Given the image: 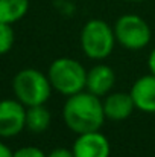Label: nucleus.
Segmentation results:
<instances>
[{"instance_id": "6e6552de", "label": "nucleus", "mask_w": 155, "mask_h": 157, "mask_svg": "<svg viewBox=\"0 0 155 157\" xmlns=\"http://www.w3.org/2000/svg\"><path fill=\"white\" fill-rule=\"evenodd\" d=\"M137 110L145 113H155V75L149 73L140 76L129 92Z\"/></svg>"}, {"instance_id": "423d86ee", "label": "nucleus", "mask_w": 155, "mask_h": 157, "mask_svg": "<svg viewBox=\"0 0 155 157\" xmlns=\"http://www.w3.org/2000/svg\"><path fill=\"white\" fill-rule=\"evenodd\" d=\"M26 128V107L18 99L0 101V137H14Z\"/></svg>"}, {"instance_id": "dca6fc26", "label": "nucleus", "mask_w": 155, "mask_h": 157, "mask_svg": "<svg viewBox=\"0 0 155 157\" xmlns=\"http://www.w3.org/2000/svg\"><path fill=\"white\" fill-rule=\"evenodd\" d=\"M148 67H149V72L155 75V48L152 49V52L149 53V58H148Z\"/></svg>"}, {"instance_id": "7ed1b4c3", "label": "nucleus", "mask_w": 155, "mask_h": 157, "mask_svg": "<svg viewBox=\"0 0 155 157\" xmlns=\"http://www.w3.org/2000/svg\"><path fill=\"white\" fill-rule=\"evenodd\" d=\"M47 78L53 90L59 92L64 96H72L85 90L87 70L79 61L62 56L50 64Z\"/></svg>"}, {"instance_id": "f257e3e1", "label": "nucleus", "mask_w": 155, "mask_h": 157, "mask_svg": "<svg viewBox=\"0 0 155 157\" xmlns=\"http://www.w3.org/2000/svg\"><path fill=\"white\" fill-rule=\"evenodd\" d=\"M62 117L68 130L76 134L101 130L106 119L101 98L87 90L67 96L62 108Z\"/></svg>"}, {"instance_id": "a211bd4d", "label": "nucleus", "mask_w": 155, "mask_h": 157, "mask_svg": "<svg viewBox=\"0 0 155 157\" xmlns=\"http://www.w3.org/2000/svg\"><path fill=\"white\" fill-rule=\"evenodd\" d=\"M122 2H134V3H137V2H146V0H122Z\"/></svg>"}, {"instance_id": "9b49d317", "label": "nucleus", "mask_w": 155, "mask_h": 157, "mask_svg": "<svg viewBox=\"0 0 155 157\" xmlns=\"http://www.w3.org/2000/svg\"><path fill=\"white\" fill-rule=\"evenodd\" d=\"M29 11V0H0V23L14 25Z\"/></svg>"}, {"instance_id": "20e7f679", "label": "nucleus", "mask_w": 155, "mask_h": 157, "mask_svg": "<svg viewBox=\"0 0 155 157\" xmlns=\"http://www.w3.org/2000/svg\"><path fill=\"white\" fill-rule=\"evenodd\" d=\"M79 41L82 52L90 59L96 61H102L108 58L117 43L114 29L102 18L88 20L81 31Z\"/></svg>"}, {"instance_id": "ddd939ff", "label": "nucleus", "mask_w": 155, "mask_h": 157, "mask_svg": "<svg viewBox=\"0 0 155 157\" xmlns=\"http://www.w3.org/2000/svg\"><path fill=\"white\" fill-rule=\"evenodd\" d=\"M14 40H15V35H14L12 25L0 23V55L8 53L12 49Z\"/></svg>"}, {"instance_id": "f3484780", "label": "nucleus", "mask_w": 155, "mask_h": 157, "mask_svg": "<svg viewBox=\"0 0 155 157\" xmlns=\"http://www.w3.org/2000/svg\"><path fill=\"white\" fill-rule=\"evenodd\" d=\"M0 157H14V151H11L3 142H0Z\"/></svg>"}, {"instance_id": "0eeeda50", "label": "nucleus", "mask_w": 155, "mask_h": 157, "mask_svg": "<svg viewBox=\"0 0 155 157\" xmlns=\"http://www.w3.org/2000/svg\"><path fill=\"white\" fill-rule=\"evenodd\" d=\"M72 153L75 157H109L111 145L106 136L98 131H88L78 134Z\"/></svg>"}, {"instance_id": "4468645a", "label": "nucleus", "mask_w": 155, "mask_h": 157, "mask_svg": "<svg viewBox=\"0 0 155 157\" xmlns=\"http://www.w3.org/2000/svg\"><path fill=\"white\" fill-rule=\"evenodd\" d=\"M14 157H47V154L38 147H23L14 151Z\"/></svg>"}, {"instance_id": "2eb2a0df", "label": "nucleus", "mask_w": 155, "mask_h": 157, "mask_svg": "<svg viewBox=\"0 0 155 157\" xmlns=\"http://www.w3.org/2000/svg\"><path fill=\"white\" fill-rule=\"evenodd\" d=\"M47 157H75L72 150H67V148H55L53 151H50Z\"/></svg>"}, {"instance_id": "9d476101", "label": "nucleus", "mask_w": 155, "mask_h": 157, "mask_svg": "<svg viewBox=\"0 0 155 157\" xmlns=\"http://www.w3.org/2000/svg\"><path fill=\"white\" fill-rule=\"evenodd\" d=\"M102 105L105 117L114 122L128 119L135 108L131 95L125 92H114V93L106 95L102 101Z\"/></svg>"}, {"instance_id": "1a4fd4ad", "label": "nucleus", "mask_w": 155, "mask_h": 157, "mask_svg": "<svg viewBox=\"0 0 155 157\" xmlns=\"http://www.w3.org/2000/svg\"><path fill=\"white\" fill-rule=\"evenodd\" d=\"M116 82L114 70L106 64H96L90 70H87V84L85 90L102 98L106 96Z\"/></svg>"}, {"instance_id": "39448f33", "label": "nucleus", "mask_w": 155, "mask_h": 157, "mask_svg": "<svg viewBox=\"0 0 155 157\" xmlns=\"http://www.w3.org/2000/svg\"><path fill=\"white\" fill-rule=\"evenodd\" d=\"M116 41L128 51H140L151 41L152 32L145 18L137 14L120 15L114 23Z\"/></svg>"}, {"instance_id": "f8f14e48", "label": "nucleus", "mask_w": 155, "mask_h": 157, "mask_svg": "<svg viewBox=\"0 0 155 157\" xmlns=\"http://www.w3.org/2000/svg\"><path fill=\"white\" fill-rule=\"evenodd\" d=\"M50 111L43 105L26 107V128L32 133H44L50 125Z\"/></svg>"}, {"instance_id": "f03ea898", "label": "nucleus", "mask_w": 155, "mask_h": 157, "mask_svg": "<svg viewBox=\"0 0 155 157\" xmlns=\"http://www.w3.org/2000/svg\"><path fill=\"white\" fill-rule=\"evenodd\" d=\"M12 90L15 99L24 107L43 105L49 101L52 95V84L43 72L28 67L20 70L12 79Z\"/></svg>"}]
</instances>
